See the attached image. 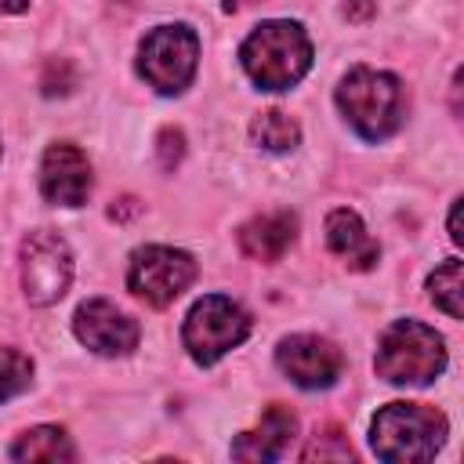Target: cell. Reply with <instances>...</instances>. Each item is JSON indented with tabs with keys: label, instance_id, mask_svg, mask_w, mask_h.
<instances>
[{
	"label": "cell",
	"instance_id": "obj_8",
	"mask_svg": "<svg viewBox=\"0 0 464 464\" xmlns=\"http://www.w3.org/2000/svg\"><path fill=\"white\" fill-rule=\"evenodd\" d=\"M72 283V250L58 232H29L22 243V290L29 304H54Z\"/></svg>",
	"mask_w": 464,
	"mask_h": 464
},
{
	"label": "cell",
	"instance_id": "obj_7",
	"mask_svg": "<svg viewBox=\"0 0 464 464\" xmlns=\"http://www.w3.org/2000/svg\"><path fill=\"white\" fill-rule=\"evenodd\" d=\"M196 279V261L185 250L174 246H138L127 265V286L134 297H141L152 308L174 304Z\"/></svg>",
	"mask_w": 464,
	"mask_h": 464
},
{
	"label": "cell",
	"instance_id": "obj_18",
	"mask_svg": "<svg viewBox=\"0 0 464 464\" xmlns=\"http://www.w3.org/2000/svg\"><path fill=\"white\" fill-rule=\"evenodd\" d=\"M33 384V359L18 348H0V402L22 395Z\"/></svg>",
	"mask_w": 464,
	"mask_h": 464
},
{
	"label": "cell",
	"instance_id": "obj_3",
	"mask_svg": "<svg viewBox=\"0 0 464 464\" xmlns=\"http://www.w3.org/2000/svg\"><path fill=\"white\" fill-rule=\"evenodd\" d=\"M450 435L442 410L424 402H388L370 420V446L388 464L431 460Z\"/></svg>",
	"mask_w": 464,
	"mask_h": 464
},
{
	"label": "cell",
	"instance_id": "obj_12",
	"mask_svg": "<svg viewBox=\"0 0 464 464\" xmlns=\"http://www.w3.org/2000/svg\"><path fill=\"white\" fill-rule=\"evenodd\" d=\"M297 435V417L290 406L283 402H272L265 406L257 428L243 431L236 442H232V457L236 460H279L290 453V442Z\"/></svg>",
	"mask_w": 464,
	"mask_h": 464
},
{
	"label": "cell",
	"instance_id": "obj_2",
	"mask_svg": "<svg viewBox=\"0 0 464 464\" xmlns=\"http://www.w3.org/2000/svg\"><path fill=\"white\" fill-rule=\"evenodd\" d=\"M239 65L261 91H290L312 69V40L301 29V22L290 18L261 22L243 40Z\"/></svg>",
	"mask_w": 464,
	"mask_h": 464
},
{
	"label": "cell",
	"instance_id": "obj_20",
	"mask_svg": "<svg viewBox=\"0 0 464 464\" xmlns=\"http://www.w3.org/2000/svg\"><path fill=\"white\" fill-rule=\"evenodd\" d=\"M181 156H185V134L178 127H163L160 130V163L170 170Z\"/></svg>",
	"mask_w": 464,
	"mask_h": 464
},
{
	"label": "cell",
	"instance_id": "obj_19",
	"mask_svg": "<svg viewBox=\"0 0 464 464\" xmlns=\"http://www.w3.org/2000/svg\"><path fill=\"white\" fill-rule=\"evenodd\" d=\"M301 457L304 460H352L355 453H352L348 439L337 428H323V431L312 435V442L301 450Z\"/></svg>",
	"mask_w": 464,
	"mask_h": 464
},
{
	"label": "cell",
	"instance_id": "obj_14",
	"mask_svg": "<svg viewBox=\"0 0 464 464\" xmlns=\"http://www.w3.org/2000/svg\"><path fill=\"white\" fill-rule=\"evenodd\" d=\"M326 246H330L348 268H359V272L373 268L377 257H381V246H377L373 236L366 232L362 218H359L355 210H348V207H337V210L326 214Z\"/></svg>",
	"mask_w": 464,
	"mask_h": 464
},
{
	"label": "cell",
	"instance_id": "obj_5",
	"mask_svg": "<svg viewBox=\"0 0 464 464\" xmlns=\"http://www.w3.org/2000/svg\"><path fill=\"white\" fill-rule=\"evenodd\" d=\"M199 65V36L185 22L156 25L138 47V76L156 94H181Z\"/></svg>",
	"mask_w": 464,
	"mask_h": 464
},
{
	"label": "cell",
	"instance_id": "obj_4",
	"mask_svg": "<svg viewBox=\"0 0 464 464\" xmlns=\"http://www.w3.org/2000/svg\"><path fill=\"white\" fill-rule=\"evenodd\" d=\"M373 370L381 381L399 388H424L446 370V341L428 323L395 319L384 326L373 355Z\"/></svg>",
	"mask_w": 464,
	"mask_h": 464
},
{
	"label": "cell",
	"instance_id": "obj_6",
	"mask_svg": "<svg viewBox=\"0 0 464 464\" xmlns=\"http://www.w3.org/2000/svg\"><path fill=\"white\" fill-rule=\"evenodd\" d=\"M250 337V315L225 294L199 297L181 326V344L199 366H214L221 355L239 348Z\"/></svg>",
	"mask_w": 464,
	"mask_h": 464
},
{
	"label": "cell",
	"instance_id": "obj_15",
	"mask_svg": "<svg viewBox=\"0 0 464 464\" xmlns=\"http://www.w3.org/2000/svg\"><path fill=\"white\" fill-rule=\"evenodd\" d=\"M11 460H76V446L72 439L54 428V424H40V428H29L22 431L14 442H11Z\"/></svg>",
	"mask_w": 464,
	"mask_h": 464
},
{
	"label": "cell",
	"instance_id": "obj_9",
	"mask_svg": "<svg viewBox=\"0 0 464 464\" xmlns=\"http://www.w3.org/2000/svg\"><path fill=\"white\" fill-rule=\"evenodd\" d=\"M276 366L304 392H323L334 388L341 370H344V355L334 341L319 337V334H294L283 337L276 348Z\"/></svg>",
	"mask_w": 464,
	"mask_h": 464
},
{
	"label": "cell",
	"instance_id": "obj_21",
	"mask_svg": "<svg viewBox=\"0 0 464 464\" xmlns=\"http://www.w3.org/2000/svg\"><path fill=\"white\" fill-rule=\"evenodd\" d=\"M460 203L464 199H453V207H450V239L460 246L464 243V232H460Z\"/></svg>",
	"mask_w": 464,
	"mask_h": 464
},
{
	"label": "cell",
	"instance_id": "obj_11",
	"mask_svg": "<svg viewBox=\"0 0 464 464\" xmlns=\"http://www.w3.org/2000/svg\"><path fill=\"white\" fill-rule=\"evenodd\" d=\"M94 174H91V160L72 145V141H54L47 145L44 160H40V192L47 203L58 207H83L91 196Z\"/></svg>",
	"mask_w": 464,
	"mask_h": 464
},
{
	"label": "cell",
	"instance_id": "obj_10",
	"mask_svg": "<svg viewBox=\"0 0 464 464\" xmlns=\"http://www.w3.org/2000/svg\"><path fill=\"white\" fill-rule=\"evenodd\" d=\"M72 334L80 344H87L94 355H105V359H116V355H130L138 348V323L120 312L112 301L105 297H94V301H83L72 315Z\"/></svg>",
	"mask_w": 464,
	"mask_h": 464
},
{
	"label": "cell",
	"instance_id": "obj_13",
	"mask_svg": "<svg viewBox=\"0 0 464 464\" xmlns=\"http://www.w3.org/2000/svg\"><path fill=\"white\" fill-rule=\"evenodd\" d=\"M236 239H239V250L246 257L272 265V261H279L294 246V239H297V214H290V210L257 214V218L239 225Z\"/></svg>",
	"mask_w": 464,
	"mask_h": 464
},
{
	"label": "cell",
	"instance_id": "obj_1",
	"mask_svg": "<svg viewBox=\"0 0 464 464\" xmlns=\"http://www.w3.org/2000/svg\"><path fill=\"white\" fill-rule=\"evenodd\" d=\"M334 98L348 127L366 141L392 138L406 120V87L399 83V76L384 69H370V65L348 69Z\"/></svg>",
	"mask_w": 464,
	"mask_h": 464
},
{
	"label": "cell",
	"instance_id": "obj_17",
	"mask_svg": "<svg viewBox=\"0 0 464 464\" xmlns=\"http://www.w3.org/2000/svg\"><path fill=\"white\" fill-rule=\"evenodd\" d=\"M250 138H254V145H261V149H268V152H290V149L301 141V127H297V120L286 116L283 109H268V112L254 116Z\"/></svg>",
	"mask_w": 464,
	"mask_h": 464
},
{
	"label": "cell",
	"instance_id": "obj_16",
	"mask_svg": "<svg viewBox=\"0 0 464 464\" xmlns=\"http://www.w3.org/2000/svg\"><path fill=\"white\" fill-rule=\"evenodd\" d=\"M428 294L435 301V308H442L450 319H460L464 315V261L460 257H450L442 261L431 276H428Z\"/></svg>",
	"mask_w": 464,
	"mask_h": 464
},
{
	"label": "cell",
	"instance_id": "obj_22",
	"mask_svg": "<svg viewBox=\"0 0 464 464\" xmlns=\"http://www.w3.org/2000/svg\"><path fill=\"white\" fill-rule=\"evenodd\" d=\"M29 4L33 0H0V11L4 14H22V11H29Z\"/></svg>",
	"mask_w": 464,
	"mask_h": 464
}]
</instances>
